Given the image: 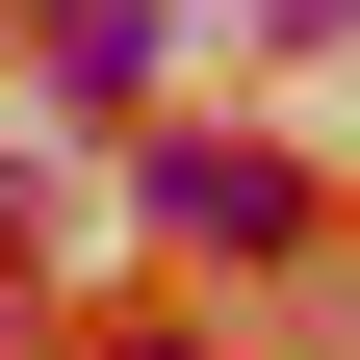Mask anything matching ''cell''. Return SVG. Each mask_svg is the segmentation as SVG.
I'll return each instance as SVG.
<instances>
[{"label": "cell", "mask_w": 360, "mask_h": 360, "mask_svg": "<svg viewBox=\"0 0 360 360\" xmlns=\"http://www.w3.org/2000/svg\"><path fill=\"white\" fill-rule=\"evenodd\" d=\"M155 232H206V257H283V232H309V180H283V155H155Z\"/></svg>", "instance_id": "cell-1"}, {"label": "cell", "mask_w": 360, "mask_h": 360, "mask_svg": "<svg viewBox=\"0 0 360 360\" xmlns=\"http://www.w3.org/2000/svg\"><path fill=\"white\" fill-rule=\"evenodd\" d=\"M52 52L77 77H155V0H52Z\"/></svg>", "instance_id": "cell-2"}, {"label": "cell", "mask_w": 360, "mask_h": 360, "mask_svg": "<svg viewBox=\"0 0 360 360\" xmlns=\"http://www.w3.org/2000/svg\"><path fill=\"white\" fill-rule=\"evenodd\" d=\"M283 26H360V0H283Z\"/></svg>", "instance_id": "cell-3"}]
</instances>
